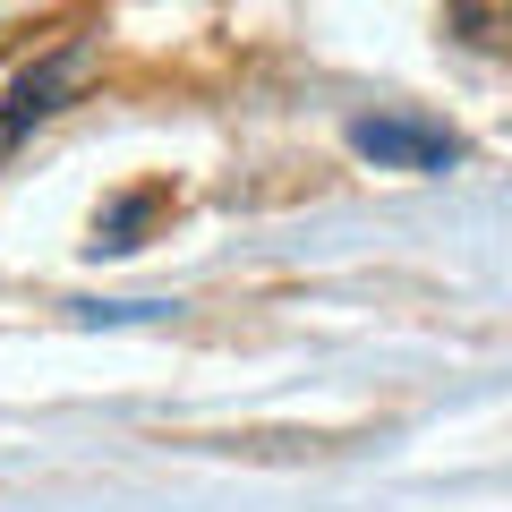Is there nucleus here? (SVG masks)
<instances>
[{
  "instance_id": "1",
  "label": "nucleus",
  "mask_w": 512,
  "mask_h": 512,
  "mask_svg": "<svg viewBox=\"0 0 512 512\" xmlns=\"http://www.w3.org/2000/svg\"><path fill=\"white\" fill-rule=\"evenodd\" d=\"M86 69H94V35H69V43H52L43 60H26V69L9 77V103H0V163H9L77 86H86Z\"/></svg>"
},
{
  "instance_id": "2",
  "label": "nucleus",
  "mask_w": 512,
  "mask_h": 512,
  "mask_svg": "<svg viewBox=\"0 0 512 512\" xmlns=\"http://www.w3.org/2000/svg\"><path fill=\"white\" fill-rule=\"evenodd\" d=\"M350 154L376 171H453L461 137L436 120H410V111H367V120H350Z\"/></svg>"
},
{
  "instance_id": "3",
  "label": "nucleus",
  "mask_w": 512,
  "mask_h": 512,
  "mask_svg": "<svg viewBox=\"0 0 512 512\" xmlns=\"http://www.w3.org/2000/svg\"><path fill=\"white\" fill-rule=\"evenodd\" d=\"M444 18H453V35L470 43V52L512 60V0H444Z\"/></svg>"
},
{
  "instance_id": "4",
  "label": "nucleus",
  "mask_w": 512,
  "mask_h": 512,
  "mask_svg": "<svg viewBox=\"0 0 512 512\" xmlns=\"http://www.w3.org/2000/svg\"><path fill=\"white\" fill-rule=\"evenodd\" d=\"M146 214H154V197H120L111 214H94V239H86V248H94V256H128V248H137V231H146Z\"/></svg>"
}]
</instances>
